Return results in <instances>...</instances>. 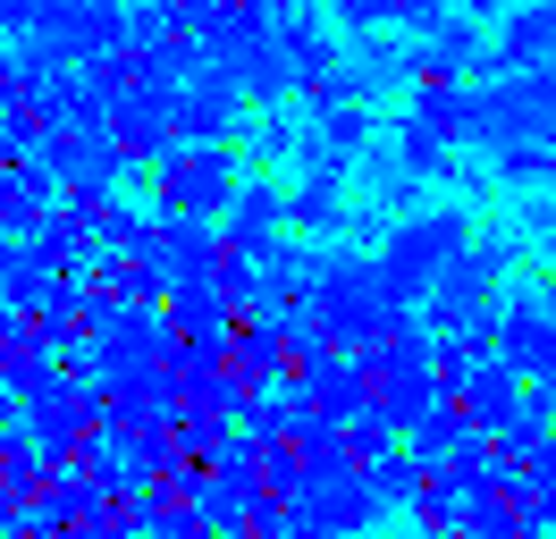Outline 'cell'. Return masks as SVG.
Instances as JSON below:
<instances>
[{"mask_svg":"<svg viewBox=\"0 0 556 539\" xmlns=\"http://www.w3.org/2000/svg\"><path fill=\"white\" fill-rule=\"evenodd\" d=\"M211 195H228V168H219V152L161 168V202H169V211H211Z\"/></svg>","mask_w":556,"mask_h":539,"instance_id":"1","label":"cell"},{"mask_svg":"<svg viewBox=\"0 0 556 539\" xmlns=\"http://www.w3.org/2000/svg\"><path fill=\"white\" fill-rule=\"evenodd\" d=\"M506 363H515V371H556V329L540 321V312L506 321Z\"/></svg>","mask_w":556,"mask_h":539,"instance_id":"2","label":"cell"}]
</instances>
